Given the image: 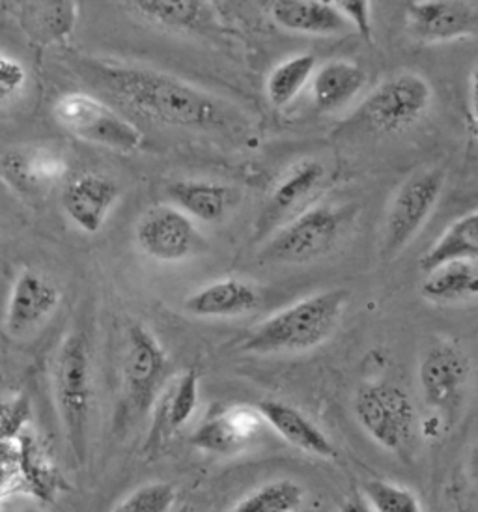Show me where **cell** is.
Returning <instances> with one entry per match:
<instances>
[{"mask_svg": "<svg viewBox=\"0 0 478 512\" xmlns=\"http://www.w3.org/2000/svg\"><path fill=\"white\" fill-rule=\"evenodd\" d=\"M99 75L118 100L144 118L165 126L213 129L225 111L211 94L178 77L124 64H101Z\"/></svg>", "mask_w": 478, "mask_h": 512, "instance_id": "obj_1", "label": "cell"}, {"mask_svg": "<svg viewBox=\"0 0 478 512\" xmlns=\"http://www.w3.org/2000/svg\"><path fill=\"white\" fill-rule=\"evenodd\" d=\"M53 397L71 456L86 466L92 451L96 389L90 344L81 331H71L60 342L53 359Z\"/></svg>", "mask_w": 478, "mask_h": 512, "instance_id": "obj_2", "label": "cell"}, {"mask_svg": "<svg viewBox=\"0 0 478 512\" xmlns=\"http://www.w3.org/2000/svg\"><path fill=\"white\" fill-rule=\"evenodd\" d=\"M346 305L348 292L342 288L299 299L256 326L243 342V350L262 356L314 350L333 337Z\"/></svg>", "mask_w": 478, "mask_h": 512, "instance_id": "obj_3", "label": "cell"}, {"mask_svg": "<svg viewBox=\"0 0 478 512\" xmlns=\"http://www.w3.org/2000/svg\"><path fill=\"white\" fill-rule=\"evenodd\" d=\"M471 370V359L456 342L441 339L422 354L417 374L422 400L436 423L434 438L454 427L464 412Z\"/></svg>", "mask_w": 478, "mask_h": 512, "instance_id": "obj_4", "label": "cell"}, {"mask_svg": "<svg viewBox=\"0 0 478 512\" xmlns=\"http://www.w3.org/2000/svg\"><path fill=\"white\" fill-rule=\"evenodd\" d=\"M353 415L359 427L381 449L404 455L419 432V417L406 389L391 382L361 385L353 395Z\"/></svg>", "mask_w": 478, "mask_h": 512, "instance_id": "obj_5", "label": "cell"}, {"mask_svg": "<svg viewBox=\"0 0 478 512\" xmlns=\"http://www.w3.org/2000/svg\"><path fill=\"white\" fill-rule=\"evenodd\" d=\"M53 114L58 124L86 143L122 154L141 150L144 133L109 103L86 92H68L58 98Z\"/></svg>", "mask_w": 478, "mask_h": 512, "instance_id": "obj_6", "label": "cell"}, {"mask_svg": "<svg viewBox=\"0 0 478 512\" xmlns=\"http://www.w3.org/2000/svg\"><path fill=\"white\" fill-rule=\"evenodd\" d=\"M445 180L441 169H421L398 187L383 225V260H393L419 236L439 202Z\"/></svg>", "mask_w": 478, "mask_h": 512, "instance_id": "obj_7", "label": "cell"}, {"mask_svg": "<svg viewBox=\"0 0 478 512\" xmlns=\"http://www.w3.org/2000/svg\"><path fill=\"white\" fill-rule=\"evenodd\" d=\"M434 101L430 83L415 72L394 73L376 86L366 98L361 114L383 133H402L428 114Z\"/></svg>", "mask_w": 478, "mask_h": 512, "instance_id": "obj_8", "label": "cell"}, {"mask_svg": "<svg viewBox=\"0 0 478 512\" xmlns=\"http://www.w3.org/2000/svg\"><path fill=\"white\" fill-rule=\"evenodd\" d=\"M169 359L154 333L142 324L127 329L122 363L127 415L142 419L152 412L167 378Z\"/></svg>", "mask_w": 478, "mask_h": 512, "instance_id": "obj_9", "label": "cell"}, {"mask_svg": "<svg viewBox=\"0 0 478 512\" xmlns=\"http://www.w3.org/2000/svg\"><path fill=\"white\" fill-rule=\"evenodd\" d=\"M342 219L331 206H312L269 236L262 258L277 264H307L327 255L340 236Z\"/></svg>", "mask_w": 478, "mask_h": 512, "instance_id": "obj_10", "label": "cell"}, {"mask_svg": "<svg viewBox=\"0 0 478 512\" xmlns=\"http://www.w3.org/2000/svg\"><path fill=\"white\" fill-rule=\"evenodd\" d=\"M264 417L253 406H223L217 408L195 428L189 443L200 451L213 456L238 455L253 443L262 428Z\"/></svg>", "mask_w": 478, "mask_h": 512, "instance_id": "obj_11", "label": "cell"}, {"mask_svg": "<svg viewBox=\"0 0 478 512\" xmlns=\"http://www.w3.org/2000/svg\"><path fill=\"white\" fill-rule=\"evenodd\" d=\"M135 238L142 251L159 262H180L197 243L193 219L174 204H157L142 214Z\"/></svg>", "mask_w": 478, "mask_h": 512, "instance_id": "obj_12", "label": "cell"}, {"mask_svg": "<svg viewBox=\"0 0 478 512\" xmlns=\"http://www.w3.org/2000/svg\"><path fill=\"white\" fill-rule=\"evenodd\" d=\"M58 286L40 271L23 270L14 281L4 314V329L10 337L23 339L34 333L60 305Z\"/></svg>", "mask_w": 478, "mask_h": 512, "instance_id": "obj_13", "label": "cell"}, {"mask_svg": "<svg viewBox=\"0 0 478 512\" xmlns=\"http://www.w3.org/2000/svg\"><path fill=\"white\" fill-rule=\"evenodd\" d=\"M325 180L324 163L318 159H303L294 165L269 195L258 217V236H271L290 219L305 212V204L322 187Z\"/></svg>", "mask_w": 478, "mask_h": 512, "instance_id": "obj_14", "label": "cell"}, {"mask_svg": "<svg viewBox=\"0 0 478 512\" xmlns=\"http://www.w3.org/2000/svg\"><path fill=\"white\" fill-rule=\"evenodd\" d=\"M408 32L419 42L460 40L477 29L478 15L467 2L415 0L406 4Z\"/></svg>", "mask_w": 478, "mask_h": 512, "instance_id": "obj_15", "label": "cell"}, {"mask_svg": "<svg viewBox=\"0 0 478 512\" xmlns=\"http://www.w3.org/2000/svg\"><path fill=\"white\" fill-rule=\"evenodd\" d=\"M70 163L60 152L30 146L17 148L0 156V176L21 195H40L62 184Z\"/></svg>", "mask_w": 478, "mask_h": 512, "instance_id": "obj_16", "label": "cell"}, {"mask_svg": "<svg viewBox=\"0 0 478 512\" xmlns=\"http://www.w3.org/2000/svg\"><path fill=\"white\" fill-rule=\"evenodd\" d=\"M120 199V185L113 178L86 172L73 178L62 193V208L71 223L85 234H98Z\"/></svg>", "mask_w": 478, "mask_h": 512, "instance_id": "obj_17", "label": "cell"}, {"mask_svg": "<svg viewBox=\"0 0 478 512\" xmlns=\"http://www.w3.org/2000/svg\"><path fill=\"white\" fill-rule=\"evenodd\" d=\"M256 408L266 425L299 451L324 460H331L337 455L333 441L329 440L324 430L296 406L282 400L268 399L258 402Z\"/></svg>", "mask_w": 478, "mask_h": 512, "instance_id": "obj_18", "label": "cell"}, {"mask_svg": "<svg viewBox=\"0 0 478 512\" xmlns=\"http://www.w3.org/2000/svg\"><path fill=\"white\" fill-rule=\"evenodd\" d=\"M260 303L256 286L241 279H221L198 288L183 301V309L198 318H228L251 313Z\"/></svg>", "mask_w": 478, "mask_h": 512, "instance_id": "obj_19", "label": "cell"}, {"mask_svg": "<svg viewBox=\"0 0 478 512\" xmlns=\"http://www.w3.org/2000/svg\"><path fill=\"white\" fill-rule=\"evenodd\" d=\"M271 17L282 29L309 36H337L352 29L337 2L324 0H279Z\"/></svg>", "mask_w": 478, "mask_h": 512, "instance_id": "obj_20", "label": "cell"}, {"mask_svg": "<svg viewBox=\"0 0 478 512\" xmlns=\"http://www.w3.org/2000/svg\"><path fill=\"white\" fill-rule=\"evenodd\" d=\"M366 85V73L352 60H329L314 73L310 94L314 105L324 113H335L352 103Z\"/></svg>", "mask_w": 478, "mask_h": 512, "instance_id": "obj_21", "label": "cell"}, {"mask_svg": "<svg viewBox=\"0 0 478 512\" xmlns=\"http://www.w3.org/2000/svg\"><path fill=\"white\" fill-rule=\"evenodd\" d=\"M200 399V380L197 370H185L172 384L169 393L155 413L154 427L150 430L146 449L155 451L163 441L180 432L197 413Z\"/></svg>", "mask_w": 478, "mask_h": 512, "instance_id": "obj_22", "label": "cell"}, {"mask_svg": "<svg viewBox=\"0 0 478 512\" xmlns=\"http://www.w3.org/2000/svg\"><path fill=\"white\" fill-rule=\"evenodd\" d=\"M170 199L183 214L202 223H217L232 206L234 193L225 184L208 180H180L170 185Z\"/></svg>", "mask_w": 478, "mask_h": 512, "instance_id": "obj_23", "label": "cell"}, {"mask_svg": "<svg viewBox=\"0 0 478 512\" xmlns=\"http://www.w3.org/2000/svg\"><path fill=\"white\" fill-rule=\"evenodd\" d=\"M450 262L478 264V210L462 215L437 238L436 243L422 255L421 270H436Z\"/></svg>", "mask_w": 478, "mask_h": 512, "instance_id": "obj_24", "label": "cell"}, {"mask_svg": "<svg viewBox=\"0 0 478 512\" xmlns=\"http://www.w3.org/2000/svg\"><path fill=\"white\" fill-rule=\"evenodd\" d=\"M421 296L436 305L478 298L477 262H450L424 273Z\"/></svg>", "mask_w": 478, "mask_h": 512, "instance_id": "obj_25", "label": "cell"}, {"mask_svg": "<svg viewBox=\"0 0 478 512\" xmlns=\"http://www.w3.org/2000/svg\"><path fill=\"white\" fill-rule=\"evenodd\" d=\"M77 23L75 2H32L21 8V27L36 42H58L70 38Z\"/></svg>", "mask_w": 478, "mask_h": 512, "instance_id": "obj_26", "label": "cell"}, {"mask_svg": "<svg viewBox=\"0 0 478 512\" xmlns=\"http://www.w3.org/2000/svg\"><path fill=\"white\" fill-rule=\"evenodd\" d=\"M316 70H318V60L309 53H301L296 57L282 60L281 64L275 66L273 72L269 73L268 83H266L269 103L277 109L290 105L303 92V88L312 81Z\"/></svg>", "mask_w": 478, "mask_h": 512, "instance_id": "obj_27", "label": "cell"}, {"mask_svg": "<svg viewBox=\"0 0 478 512\" xmlns=\"http://www.w3.org/2000/svg\"><path fill=\"white\" fill-rule=\"evenodd\" d=\"M307 492L294 479H275L258 486L228 512H299Z\"/></svg>", "mask_w": 478, "mask_h": 512, "instance_id": "obj_28", "label": "cell"}, {"mask_svg": "<svg viewBox=\"0 0 478 512\" xmlns=\"http://www.w3.org/2000/svg\"><path fill=\"white\" fill-rule=\"evenodd\" d=\"M133 6L146 19L167 29H197L208 14V6L197 0H144Z\"/></svg>", "mask_w": 478, "mask_h": 512, "instance_id": "obj_29", "label": "cell"}, {"mask_svg": "<svg viewBox=\"0 0 478 512\" xmlns=\"http://www.w3.org/2000/svg\"><path fill=\"white\" fill-rule=\"evenodd\" d=\"M361 494L374 512H424L421 498L404 484L370 479L361 486Z\"/></svg>", "mask_w": 478, "mask_h": 512, "instance_id": "obj_30", "label": "cell"}, {"mask_svg": "<svg viewBox=\"0 0 478 512\" xmlns=\"http://www.w3.org/2000/svg\"><path fill=\"white\" fill-rule=\"evenodd\" d=\"M178 490L167 481H150L131 490L111 512H172Z\"/></svg>", "mask_w": 478, "mask_h": 512, "instance_id": "obj_31", "label": "cell"}, {"mask_svg": "<svg viewBox=\"0 0 478 512\" xmlns=\"http://www.w3.org/2000/svg\"><path fill=\"white\" fill-rule=\"evenodd\" d=\"M27 68L14 55L0 49V105L14 100L15 96L27 85Z\"/></svg>", "mask_w": 478, "mask_h": 512, "instance_id": "obj_32", "label": "cell"}, {"mask_svg": "<svg viewBox=\"0 0 478 512\" xmlns=\"http://www.w3.org/2000/svg\"><path fill=\"white\" fill-rule=\"evenodd\" d=\"M338 10L346 17V21L350 23L353 30L359 32V36H363L365 40H372V8L370 2L365 0H340L337 2Z\"/></svg>", "mask_w": 478, "mask_h": 512, "instance_id": "obj_33", "label": "cell"}, {"mask_svg": "<svg viewBox=\"0 0 478 512\" xmlns=\"http://www.w3.org/2000/svg\"><path fill=\"white\" fill-rule=\"evenodd\" d=\"M469 116L475 137L478 139V64L469 77Z\"/></svg>", "mask_w": 478, "mask_h": 512, "instance_id": "obj_34", "label": "cell"}, {"mask_svg": "<svg viewBox=\"0 0 478 512\" xmlns=\"http://www.w3.org/2000/svg\"><path fill=\"white\" fill-rule=\"evenodd\" d=\"M21 413V406L15 402L0 399V434L6 432Z\"/></svg>", "mask_w": 478, "mask_h": 512, "instance_id": "obj_35", "label": "cell"}, {"mask_svg": "<svg viewBox=\"0 0 478 512\" xmlns=\"http://www.w3.org/2000/svg\"><path fill=\"white\" fill-rule=\"evenodd\" d=\"M340 512H374L372 507L368 505L365 496L361 492H355L352 496L344 499V503L340 505Z\"/></svg>", "mask_w": 478, "mask_h": 512, "instance_id": "obj_36", "label": "cell"}, {"mask_svg": "<svg viewBox=\"0 0 478 512\" xmlns=\"http://www.w3.org/2000/svg\"><path fill=\"white\" fill-rule=\"evenodd\" d=\"M465 468H467L469 479L478 486V440L473 443V447H471L469 453H467Z\"/></svg>", "mask_w": 478, "mask_h": 512, "instance_id": "obj_37", "label": "cell"}, {"mask_svg": "<svg viewBox=\"0 0 478 512\" xmlns=\"http://www.w3.org/2000/svg\"><path fill=\"white\" fill-rule=\"evenodd\" d=\"M19 512H45L42 509H38V507H27V509H23V511Z\"/></svg>", "mask_w": 478, "mask_h": 512, "instance_id": "obj_38", "label": "cell"}]
</instances>
